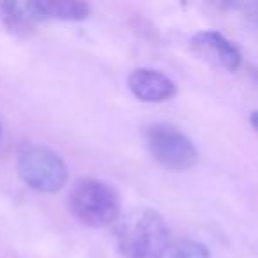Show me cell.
<instances>
[{"label": "cell", "instance_id": "5", "mask_svg": "<svg viewBox=\"0 0 258 258\" xmlns=\"http://www.w3.org/2000/svg\"><path fill=\"white\" fill-rule=\"evenodd\" d=\"M191 51L205 64L233 73L242 64L239 48L218 30H200L189 41Z\"/></svg>", "mask_w": 258, "mask_h": 258}, {"label": "cell", "instance_id": "4", "mask_svg": "<svg viewBox=\"0 0 258 258\" xmlns=\"http://www.w3.org/2000/svg\"><path fill=\"white\" fill-rule=\"evenodd\" d=\"M145 145L161 166L184 172L198 163V151L191 138L168 124H152L145 131Z\"/></svg>", "mask_w": 258, "mask_h": 258}, {"label": "cell", "instance_id": "13", "mask_svg": "<svg viewBox=\"0 0 258 258\" xmlns=\"http://www.w3.org/2000/svg\"><path fill=\"white\" fill-rule=\"evenodd\" d=\"M0 138H2V120H0Z\"/></svg>", "mask_w": 258, "mask_h": 258}, {"label": "cell", "instance_id": "12", "mask_svg": "<svg viewBox=\"0 0 258 258\" xmlns=\"http://www.w3.org/2000/svg\"><path fill=\"white\" fill-rule=\"evenodd\" d=\"M253 76H254V82L258 83V69H253Z\"/></svg>", "mask_w": 258, "mask_h": 258}, {"label": "cell", "instance_id": "8", "mask_svg": "<svg viewBox=\"0 0 258 258\" xmlns=\"http://www.w3.org/2000/svg\"><path fill=\"white\" fill-rule=\"evenodd\" d=\"M41 22H83L89 18L90 6L76 0H36Z\"/></svg>", "mask_w": 258, "mask_h": 258}, {"label": "cell", "instance_id": "3", "mask_svg": "<svg viewBox=\"0 0 258 258\" xmlns=\"http://www.w3.org/2000/svg\"><path fill=\"white\" fill-rule=\"evenodd\" d=\"M16 172L23 184L39 193H58L68 184L66 163L57 152L41 145H30L20 152Z\"/></svg>", "mask_w": 258, "mask_h": 258}, {"label": "cell", "instance_id": "11", "mask_svg": "<svg viewBox=\"0 0 258 258\" xmlns=\"http://www.w3.org/2000/svg\"><path fill=\"white\" fill-rule=\"evenodd\" d=\"M249 122H251V125H253V129L258 133V110L256 111H253L251 113V117H249Z\"/></svg>", "mask_w": 258, "mask_h": 258}, {"label": "cell", "instance_id": "10", "mask_svg": "<svg viewBox=\"0 0 258 258\" xmlns=\"http://www.w3.org/2000/svg\"><path fill=\"white\" fill-rule=\"evenodd\" d=\"M249 18H251V22H253V25L258 29V4L249 6Z\"/></svg>", "mask_w": 258, "mask_h": 258}, {"label": "cell", "instance_id": "1", "mask_svg": "<svg viewBox=\"0 0 258 258\" xmlns=\"http://www.w3.org/2000/svg\"><path fill=\"white\" fill-rule=\"evenodd\" d=\"M115 242L124 258H159L170 246V230L158 211L133 209L115 223Z\"/></svg>", "mask_w": 258, "mask_h": 258}, {"label": "cell", "instance_id": "7", "mask_svg": "<svg viewBox=\"0 0 258 258\" xmlns=\"http://www.w3.org/2000/svg\"><path fill=\"white\" fill-rule=\"evenodd\" d=\"M0 23L15 36H29L34 32L41 16L37 13L36 0L30 2H0Z\"/></svg>", "mask_w": 258, "mask_h": 258}, {"label": "cell", "instance_id": "2", "mask_svg": "<svg viewBox=\"0 0 258 258\" xmlns=\"http://www.w3.org/2000/svg\"><path fill=\"white\" fill-rule=\"evenodd\" d=\"M68 207L73 218L89 228L115 225L120 218V195L99 179H80L69 189Z\"/></svg>", "mask_w": 258, "mask_h": 258}, {"label": "cell", "instance_id": "6", "mask_svg": "<svg viewBox=\"0 0 258 258\" xmlns=\"http://www.w3.org/2000/svg\"><path fill=\"white\" fill-rule=\"evenodd\" d=\"M127 87L142 103H165L177 94L175 82L152 68L133 69L127 76Z\"/></svg>", "mask_w": 258, "mask_h": 258}, {"label": "cell", "instance_id": "9", "mask_svg": "<svg viewBox=\"0 0 258 258\" xmlns=\"http://www.w3.org/2000/svg\"><path fill=\"white\" fill-rule=\"evenodd\" d=\"M159 258H211V253L202 242L186 239L172 242Z\"/></svg>", "mask_w": 258, "mask_h": 258}]
</instances>
